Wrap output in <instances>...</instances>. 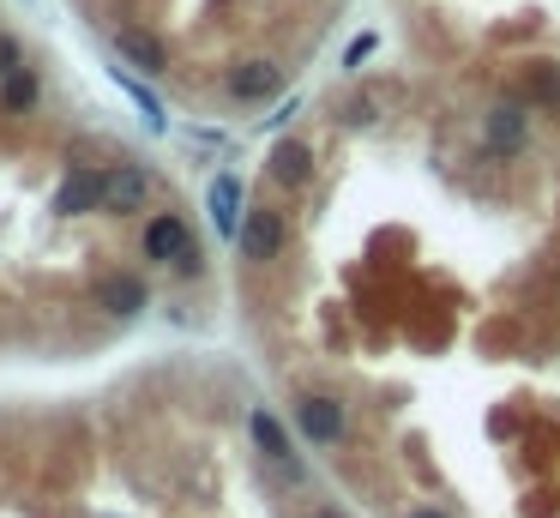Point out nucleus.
<instances>
[{
    "mask_svg": "<svg viewBox=\"0 0 560 518\" xmlns=\"http://www.w3.org/2000/svg\"><path fill=\"white\" fill-rule=\"evenodd\" d=\"M289 422H296V434L308 446H320V453L350 441V404L332 398V392H301V398L289 404Z\"/></svg>",
    "mask_w": 560,
    "mask_h": 518,
    "instance_id": "f03ea898",
    "label": "nucleus"
},
{
    "mask_svg": "<svg viewBox=\"0 0 560 518\" xmlns=\"http://www.w3.org/2000/svg\"><path fill=\"white\" fill-rule=\"evenodd\" d=\"M313 518H344V513H338L332 501H320V506H313Z\"/></svg>",
    "mask_w": 560,
    "mask_h": 518,
    "instance_id": "a211bd4d",
    "label": "nucleus"
},
{
    "mask_svg": "<svg viewBox=\"0 0 560 518\" xmlns=\"http://www.w3.org/2000/svg\"><path fill=\"white\" fill-rule=\"evenodd\" d=\"M37 103H42V78H37V66H18V73H7L0 78V115H37Z\"/></svg>",
    "mask_w": 560,
    "mask_h": 518,
    "instance_id": "ddd939ff",
    "label": "nucleus"
},
{
    "mask_svg": "<svg viewBox=\"0 0 560 518\" xmlns=\"http://www.w3.org/2000/svg\"><path fill=\"white\" fill-rule=\"evenodd\" d=\"M223 97L229 103H272V97H284V66L265 61V54L223 66Z\"/></svg>",
    "mask_w": 560,
    "mask_h": 518,
    "instance_id": "39448f33",
    "label": "nucleus"
},
{
    "mask_svg": "<svg viewBox=\"0 0 560 518\" xmlns=\"http://www.w3.org/2000/svg\"><path fill=\"white\" fill-rule=\"evenodd\" d=\"M206 211H211V230L223 235V242H235V230H241V175H211L206 187Z\"/></svg>",
    "mask_w": 560,
    "mask_h": 518,
    "instance_id": "9b49d317",
    "label": "nucleus"
},
{
    "mask_svg": "<svg viewBox=\"0 0 560 518\" xmlns=\"http://www.w3.org/2000/svg\"><path fill=\"white\" fill-rule=\"evenodd\" d=\"M91 301L109 320H139V313L151 308V284H145L139 272H127V266H115V272H103L91 284Z\"/></svg>",
    "mask_w": 560,
    "mask_h": 518,
    "instance_id": "423d86ee",
    "label": "nucleus"
},
{
    "mask_svg": "<svg viewBox=\"0 0 560 518\" xmlns=\"http://www.w3.org/2000/svg\"><path fill=\"white\" fill-rule=\"evenodd\" d=\"M368 54H374V37L362 30V37H356L350 49H344V66H350V73H362V61H368Z\"/></svg>",
    "mask_w": 560,
    "mask_h": 518,
    "instance_id": "dca6fc26",
    "label": "nucleus"
},
{
    "mask_svg": "<svg viewBox=\"0 0 560 518\" xmlns=\"http://www.w3.org/2000/svg\"><path fill=\"white\" fill-rule=\"evenodd\" d=\"M289 242V223L277 206H248L241 211V230H235V254L248 259V266H265V259H277Z\"/></svg>",
    "mask_w": 560,
    "mask_h": 518,
    "instance_id": "20e7f679",
    "label": "nucleus"
},
{
    "mask_svg": "<svg viewBox=\"0 0 560 518\" xmlns=\"http://www.w3.org/2000/svg\"><path fill=\"white\" fill-rule=\"evenodd\" d=\"M265 175H272L277 187H308L313 182V145L308 139H277L272 145V157H265Z\"/></svg>",
    "mask_w": 560,
    "mask_h": 518,
    "instance_id": "9d476101",
    "label": "nucleus"
},
{
    "mask_svg": "<svg viewBox=\"0 0 560 518\" xmlns=\"http://www.w3.org/2000/svg\"><path fill=\"white\" fill-rule=\"evenodd\" d=\"M49 211L54 218H91V211H103V169H73V175L54 187Z\"/></svg>",
    "mask_w": 560,
    "mask_h": 518,
    "instance_id": "1a4fd4ad",
    "label": "nucleus"
},
{
    "mask_svg": "<svg viewBox=\"0 0 560 518\" xmlns=\"http://www.w3.org/2000/svg\"><path fill=\"white\" fill-rule=\"evenodd\" d=\"M139 254L151 259V266H170V272L182 278H199L206 272V254H199L194 242V223L182 218V211H151L139 230Z\"/></svg>",
    "mask_w": 560,
    "mask_h": 518,
    "instance_id": "f257e3e1",
    "label": "nucleus"
},
{
    "mask_svg": "<svg viewBox=\"0 0 560 518\" xmlns=\"http://www.w3.org/2000/svg\"><path fill=\"white\" fill-rule=\"evenodd\" d=\"M405 518H452V513H440V506H410Z\"/></svg>",
    "mask_w": 560,
    "mask_h": 518,
    "instance_id": "f3484780",
    "label": "nucleus"
},
{
    "mask_svg": "<svg viewBox=\"0 0 560 518\" xmlns=\"http://www.w3.org/2000/svg\"><path fill=\"white\" fill-rule=\"evenodd\" d=\"M248 434H253V446H260V458H265V465H277V470H284L289 482H301V458H296V441H289V428L277 422V416L265 410V404H260V410L248 416Z\"/></svg>",
    "mask_w": 560,
    "mask_h": 518,
    "instance_id": "0eeeda50",
    "label": "nucleus"
},
{
    "mask_svg": "<svg viewBox=\"0 0 560 518\" xmlns=\"http://www.w3.org/2000/svg\"><path fill=\"white\" fill-rule=\"evenodd\" d=\"M157 199V175L145 163H109L103 169V211L109 218H145Z\"/></svg>",
    "mask_w": 560,
    "mask_h": 518,
    "instance_id": "7ed1b4c3",
    "label": "nucleus"
},
{
    "mask_svg": "<svg viewBox=\"0 0 560 518\" xmlns=\"http://www.w3.org/2000/svg\"><path fill=\"white\" fill-rule=\"evenodd\" d=\"M115 54L127 66H139L145 78H163L170 73V42L157 37L151 25H115Z\"/></svg>",
    "mask_w": 560,
    "mask_h": 518,
    "instance_id": "6e6552de",
    "label": "nucleus"
},
{
    "mask_svg": "<svg viewBox=\"0 0 560 518\" xmlns=\"http://www.w3.org/2000/svg\"><path fill=\"white\" fill-rule=\"evenodd\" d=\"M483 133H488V151H524V139H531V115H524V103H495L488 109V121H483Z\"/></svg>",
    "mask_w": 560,
    "mask_h": 518,
    "instance_id": "f8f14e48",
    "label": "nucleus"
},
{
    "mask_svg": "<svg viewBox=\"0 0 560 518\" xmlns=\"http://www.w3.org/2000/svg\"><path fill=\"white\" fill-rule=\"evenodd\" d=\"M121 85H127V97H133V103H139V115H145V127H151V133H163V127H170V115H163V103H157V97H151V91H145L139 78H127V73H121Z\"/></svg>",
    "mask_w": 560,
    "mask_h": 518,
    "instance_id": "4468645a",
    "label": "nucleus"
},
{
    "mask_svg": "<svg viewBox=\"0 0 560 518\" xmlns=\"http://www.w3.org/2000/svg\"><path fill=\"white\" fill-rule=\"evenodd\" d=\"M18 66H25V42H18V30H0V78Z\"/></svg>",
    "mask_w": 560,
    "mask_h": 518,
    "instance_id": "2eb2a0df",
    "label": "nucleus"
}]
</instances>
